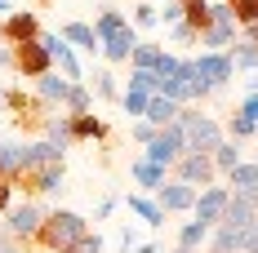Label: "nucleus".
<instances>
[{"label":"nucleus","mask_w":258,"mask_h":253,"mask_svg":"<svg viewBox=\"0 0 258 253\" xmlns=\"http://www.w3.org/2000/svg\"><path fill=\"white\" fill-rule=\"evenodd\" d=\"M89 231V218L76 213V209H49L45 213V222H40V235H36V244L31 249H45V253H62L72 249L80 235Z\"/></svg>","instance_id":"1"},{"label":"nucleus","mask_w":258,"mask_h":253,"mask_svg":"<svg viewBox=\"0 0 258 253\" xmlns=\"http://www.w3.org/2000/svg\"><path fill=\"white\" fill-rule=\"evenodd\" d=\"M178 125H182V133H187V151H214V147L227 138V129L218 125L205 107H196V102H187L178 111Z\"/></svg>","instance_id":"2"},{"label":"nucleus","mask_w":258,"mask_h":253,"mask_svg":"<svg viewBox=\"0 0 258 253\" xmlns=\"http://www.w3.org/2000/svg\"><path fill=\"white\" fill-rule=\"evenodd\" d=\"M40 222H45V209H40L36 200L9 204V209L0 213V227H5V235H9L14 244H23V249H31V244H36V235H40Z\"/></svg>","instance_id":"3"},{"label":"nucleus","mask_w":258,"mask_h":253,"mask_svg":"<svg viewBox=\"0 0 258 253\" xmlns=\"http://www.w3.org/2000/svg\"><path fill=\"white\" fill-rule=\"evenodd\" d=\"M191 62H196V76H201V85H205L209 94L227 89V85L236 80V62H232L227 49H201Z\"/></svg>","instance_id":"4"},{"label":"nucleus","mask_w":258,"mask_h":253,"mask_svg":"<svg viewBox=\"0 0 258 253\" xmlns=\"http://www.w3.org/2000/svg\"><path fill=\"white\" fill-rule=\"evenodd\" d=\"M187 151V133H182V125L174 120V125H165V129H156V138L143 147V155L147 160H156V164H165V169H174V160Z\"/></svg>","instance_id":"5"},{"label":"nucleus","mask_w":258,"mask_h":253,"mask_svg":"<svg viewBox=\"0 0 258 253\" xmlns=\"http://www.w3.org/2000/svg\"><path fill=\"white\" fill-rule=\"evenodd\" d=\"M14 187H23L27 196H62V191H67V169H62V164H36V169H27Z\"/></svg>","instance_id":"6"},{"label":"nucleus","mask_w":258,"mask_h":253,"mask_svg":"<svg viewBox=\"0 0 258 253\" xmlns=\"http://www.w3.org/2000/svg\"><path fill=\"white\" fill-rule=\"evenodd\" d=\"M169 174L182 178V182H191V187H209V182H218V169H214V155H209V151H182L178 160H174Z\"/></svg>","instance_id":"7"},{"label":"nucleus","mask_w":258,"mask_h":253,"mask_svg":"<svg viewBox=\"0 0 258 253\" xmlns=\"http://www.w3.org/2000/svg\"><path fill=\"white\" fill-rule=\"evenodd\" d=\"M40 40H45V49H49V58H53V67L62 71L67 80H85V67H80V53H76V45L62 36V31H40Z\"/></svg>","instance_id":"8"},{"label":"nucleus","mask_w":258,"mask_h":253,"mask_svg":"<svg viewBox=\"0 0 258 253\" xmlns=\"http://www.w3.org/2000/svg\"><path fill=\"white\" fill-rule=\"evenodd\" d=\"M232 200V187H223V182H209L196 191V204H191V218H201L205 227H218L223 222V209Z\"/></svg>","instance_id":"9"},{"label":"nucleus","mask_w":258,"mask_h":253,"mask_svg":"<svg viewBox=\"0 0 258 253\" xmlns=\"http://www.w3.org/2000/svg\"><path fill=\"white\" fill-rule=\"evenodd\" d=\"M53 67V58L49 49H45V40H27V45H14V71L23 80H36V76H45Z\"/></svg>","instance_id":"10"},{"label":"nucleus","mask_w":258,"mask_h":253,"mask_svg":"<svg viewBox=\"0 0 258 253\" xmlns=\"http://www.w3.org/2000/svg\"><path fill=\"white\" fill-rule=\"evenodd\" d=\"M196 191H201V187H191V182H182V178H165V182L156 187V200H160L165 213H191Z\"/></svg>","instance_id":"11"},{"label":"nucleus","mask_w":258,"mask_h":253,"mask_svg":"<svg viewBox=\"0 0 258 253\" xmlns=\"http://www.w3.org/2000/svg\"><path fill=\"white\" fill-rule=\"evenodd\" d=\"M5 40H9V45L40 40V18H36L31 9H9V14H5Z\"/></svg>","instance_id":"12"},{"label":"nucleus","mask_w":258,"mask_h":253,"mask_svg":"<svg viewBox=\"0 0 258 253\" xmlns=\"http://www.w3.org/2000/svg\"><path fill=\"white\" fill-rule=\"evenodd\" d=\"M31 169V142H0V178H9V182H18V178Z\"/></svg>","instance_id":"13"},{"label":"nucleus","mask_w":258,"mask_h":253,"mask_svg":"<svg viewBox=\"0 0 258 253\" xmlns=\"http://www.w3.org/2000/svg\"><path fill=\"white\" fill-rule=\"evenodd\" d=\"M125 209L143 222V227H165V209H160V200H152V196H143V191H129L125 196Z\"/></svg>","instance_id":"14"},{"label":"nucleus","mask_w":258,"mask_h":253,"mask_svg":"<svg viewBox=\"0 0 258 253\" xmlns=\"http://www.w3.org/2000/svg\"><path fill=\"white\" fill-rule=\"evenodd\" d=\"M107 138H111V129L103 116H94V111L72 116V142H107Z\"/></svg>","instance_id":"15"},{"label":"nucleus","mask_w":258,"mask_h":253,"mask_svg":"<svg viewBox=\"0 0 258 253\" xmlns=\"http://www.w3.org/2000/svg\"><path fill=\"white\" fill-rule=\"evenodd\" d=\"M129 178H134V187L156 191V187L169 178V169H165V164H156V160H147V155H138V160H129Z\"/></svg>","instance_id":"16"},{"label":"nucleus","mask_w":258,"mask_h":253,"mask_svg":"<svg viewBox=\"0 0 258 253\" xmlns=\"http://www.w3.org/2000/svg\"><path fill=\"white\" fill-rule=\"evenodd\" d=\"M62 36L76 45V53H89V58L103 53V36L94 31V23H67V27H62Z\"/></svg>","instance_id":"17"},{"label":"nucleus","mask_w":258,"mask_h":253,"mask_svg":"<svg viewBox=\"0 0 258 253\" xmlns=\"http://www.w3.org/2000/svg\"><path fill=\"white\" fill-rule=\"evenodd\" d=\"M205 249H209V253H240V249H245V231H240V227H227V222H218V227H209Z\"/></svg>","instance_id":"18"},{"label":"nucleus","mask_w":258,"mask_h":253,"mask_svg":"<svg viewBox=\"0 0 258 253\" xmlns=\"http://www.w3.org/2000/svg\"><path fill=\"white\" fill-rule=\"evenodd\" d=\"M178 111H182L178 98H169V94H152V98H147V116H143V120H152L156 129H165V125H174V120H178Z\"/></svg>","instance_id":"19"},{"label":"nucleus","mask_w":258,"mask_h":253,"mask_svg":"<svg viewBox=\"0 0 258 253\" xmlns=\"http://www.w3.org/2000/svg\"><path fill=\"white\" fill-rule=\"evenodd\" d=\"M134 45H138V27L129 23L125 31H116V36H107V40H103V58H107V62H129Z\"/></svg>","instance_id":"20"},{"label":"nucleus","mask_w":258,"mask_h":253,"mask_svg":"<svg viewBox=\"0 0 258 253\" xmlns=\"http://www.w3.org/2000/svg\"><path fill=\"white\" fill-rule=\"evenodd\" d=\"M67 89H72V80L62 76L58 67H49L45 76H36V94H40V98L49 102V107H62V98H67Z\"/></svg>","instance_id":"21"},{"label":"nucleus","mask_w":258,"mask_h":253,"mask_svg":"<svg viewBox=\"0 0 258 253\" xmlns=\"http://www.w3.org/2000/svg\"><path fill=\"white\" fill-rule=\"evenodd\" d=\"M254 218H258V209L249 204V196L232 191V200H227V209H223V222H227V227H240V231H245Z\"/></svg>","instance_id":"22"},{"label":"nucleus","mask_w":258,"mask_h":253,"mask_svg":"<svg viewBox=\"0 0 258 253\" xmlns=\"http://www.w3.org/2000/svg\"><path fill=\"white\" fill-rule=\"evenodd\" d=\"M62 111H67V116H85V111H94V89H89L85 80H72L67 98H62Z\"/></svg>","instance_id":"23"},{"label":"nucleus","mask_w":258,"mask_h":253,"mask_svg":"<svg viewBox=\"0 0 258 253\" xmlns=\"http://www.w3.org/2000/svg\"><path fill=\"white\" fill-rule=\"evenodd\" d=\"M223 182H227L232 191H254V187H258V160H240L236 169L223 174Z\"/></svg>","instance_id":"24"},{"label":"nucleus","mask_w":258,"mask_h":253,"mask_svg":"<svg viewBox=\"0 0 258 253\" xmlns=\"http://www.w3.org/2000/svg\"><path fill=\"white\" fill-rule=\"evenodd\" d=\"M160 58H165V40H138L134 53H129V67H160Z\"/></svg>","instance_id":"25"},{"label":"nucleus","mask_w":258,"mask_h":253,"mask_svg":"<svg viewBox=\"0 0 258 253\" xmlns=\"http://www.w3.org/2000/svg\"><path fill=\"white\" fill-rule=\"evenodd\" d=\"M40 133H45V138H53V142H67V147H72V116H67V111H62V116H58V111H45Z\"/></svg>","instance_id":"26"},{"label":"nucleus","mask_w":258,"mask_h":253,"mask_svg":"<svg viewBox=\"0 0 258 253\" xmlns=\"http://www.w3.org/2000/svg\"><path fill=\"white\" fill-rule=\"evenodd\" d=\"M62 155H67V142L40 138V142H31V169L36 164H62Z\"/></svg>","instance_id":"27"},{"label":"nucleus","mask_w":258,"mask_h":253,"mask_svg":"<svg viewBox=\"0 0 258 253\" xmlns=\"http://www.w3.org/2000/svg\"><path fill=\"white\" fill-rule=\"evenodd\" d=\"M214 169H218V178L227 174V169H236V164H240V160H245V155H240V142H236V138H223V142H218V147H214Z\"/></svg>","instance_id":"28"},{"label":"nucleus","mask_w":258,"mask_h":253,"mask_svg":"<svg viewBox=\"0 0 258 253\" xmlns=\"http://www.w3.org/2000/svg\"><path fill=\"white\" fill-rule=\"evenodd\" d=\"M232 62H236V71H258V40H249V36H240L232 49Z\"/></svg>","instance_id":"29"},{"label":"nucleus","mask_w":258,"mask_h":253,"mask_svg":"<svg viewBox=\"0 0 258 253\" xmlns=\"http://www.w3.org/2000/svg\"><path fill=\"white\" fill-rule=\"evenodd\" d=\"M94 85H89V89H94V98H103V102H120V89H116V76H111V71H107V67H94Z\"/></svg>","instance_id":"30"},{"label":"nucleus","mask_w":258,"mask_h":253,"mask_svg":"<svg viewBox=\"0 0 258 253\" xmlns=\"http://www.w3.org/2000/svg\"><path fill=\"white\" fill-rule=\"evenodd\" d=\"M129 27V18L125 14H120V9H98V18H94V31H98V36H116V31H125Z\"/></svg>","instance_id":"31"},{"label":"nucleus","mask_w":258,"mask_h":253,"mask_svg":"<svg viewBox=\"0 0 258 253\" xmlns=\"http://www.w3.org/2000/svg\"><path fill=\"white\" fill-rule=\"evenodd\" d=\"M205 240H209V227L201 218H191V222L178 227V244H187V249H205Z\"/></svg>","instance_id":"32"},{"label":"nucleus","mask_w":258,"mask_h":253,"mask_svg":"<svg viewBox=\"0 0 258 253\" xmlns=\"http://www.w3.org/2000/svg\"><path fill=\"white\" fill-rule=\"evenodd\" d=\"M165 45H201V31H196V27L182 18V23L165 27Z\"/></svg>","instance_id":"33"},{"label":"nucleus","mask_w":258,"mask_h":253,"mask_svg":"<svg viewBox=\"0 0 258 253\" xmlns=\"http://www.w3.org/2000/svg\"><path fill=\"white\" fill-rule=\"evenodd\" d=\"M129 89L156 94V89H160V71H152V67H129Z\"/></svg>","instance_id":"34"},{"label":"nucleus","mask_w":258,"mask_h":253,"mask_svg":"<svg viewBox=\"0 0 258 253\" xmlns=\"http://www.w3.org/2000/svg\"><path fill=\"white\" fill-rule=\"evenodd\" d=\"M227 138H236V142H249V138H258V125L249 120V116L232 111V120H227Z\"/></svg>","instance_id":"35"},{"label":"nucleus","mask_w":258,"mask_h":253,"mask_svg":"<svg viewBox=\"0 0 258 253\" xmlns=\"http://www.w3.org/2000/svg\"><path fill=\"white\" fill-rule=\"evenodd\" d=\"M129 23L134 27H160V5H156V0H138Z\"/></svg>","instance_id":"36"},{"label":"nucleus","mask_w":258,"mask_h":253,"mask_svg":"<svg viewBox=\"0 0 258 253\" xmlns=\"http://www.w3.org/2000/svg\"><path fill=\"white\" fill-rule=\"evenodd\" d=\"M147 98H152V94H143V89H125V94H120V107H125V116H129V120L147 116Z\"/></svg>","instance_id":"37"},{"label":"nucleus","mask_w":258,"mask_h":253,"mask_svg":"<svg viewBox=\"0 0 258 253\" xmlns=\"http://www.w3.org/2000/svg\"><path fill=\"white\" fill-rule=\"evenodd\" d=\"M129 138H134L138 147H147V142H152V138H156V125H152V120H143V116H138V120L129 125Z\"/></svg>","instance_id":"38"},{"label":"nucleus","mask_w":258,"mask_h":253,"mask_svg":"<svg viewBox=\"0 0 258 253\" xmlns=\"http://www.w3.org/2000/svg\"><path fill=\"white\" fill-rule=\"evenodd\" d=\"M232 9H236V23L240 27L258 23V0H232Z\"/></svg>","instance_id":"39"},{"label":"nucleus","mask_w":258,"mask_h":253,"mask_svg":"<svg viewBox=\"0 0 258 253\" xmlns=\"http://www.w3.org/2000/svg\"><path fill=\"white\" fill-rule=\"evenodd\" d=\"M182 23V0H160V27Z\"/></svg>","instance_id":"40"},{"label":"nucleus","mask_w":258,"mask_h":253,"mask_svg":"<svg viewBox=\"0 0 258 253\" xmlns=\"http://www.w3.org/2000/svg\"><path fill=\"white\" fill-rule=\"evenodd\" d=\"M76 249H80V253H103V235L89 227V231H85V235L76 240Z\"/></svg>","instance_id":"41"},{"label":"nucleus","mask_w":258,"mask_h":253,"mask_svg":"<svg viewBox=\"0 0 258 253\" xmlns=\"http://www.w3.org/2000/svg\"><path fill=\"white\" fill-rule=\"evenodd\" d=\"M116 244H120V253H134V249H138V231L120 227V231H116Z\"/></svg>","instance_id":"42"},{"label":"nucleus","mask_w":258,"mask_h":253,"mask_svg":"<svg viewBox=\"0 0 258 253\" xmlns=\"http://www.w3.org/2000/svg\"><path fill=\"white\" fill-rule=\"evenodd\" d=\"M236 111H240V116H249V120L258 125V89H249V94L240 98V107H236Z\"/></svg>","instance_id":"43"},{"label":"nucleus","mask_w":258,"mask_h":253,"mask_svg":"<svg viewBox=\"0 0 258 253\" xmlns=\"http://www.w3.org/2000/svg\"><path fill=\"white\" fill-rule=\"evenodd\" d=\"M14 191H18V187H14L9 178H0V213H5V209L14 204Z\"/></svg>","instance_id":"44"},{"label":"nucleus","mask_w":258,"mask_h":253,"mask_svg":"<svg viewBox=\"0 0 258 253\" xmlns=\"http://www.w3.org/2000/svg\"><path fill=\"white\" fill-rule=\"evenodd\" d=\"M111 213H116V200L107 196V200H98V209H94V222H107Z\"/></svg>","instance_id":"45"},{"label":"nucleus","mask_w":258,"mask_h":253,"mask_svg":"<svg viewBox=\"0 0 258 253\" xmlns=\"http://www.w3.org/2000/svg\"><path fill=\"white\" fill-rule=\"evenodd\" d=\"M0 71H14V45L0 40Z\"/></svg>","instance_id":"46"},{"label":"nucleus","mask_w":258,"mask_h":253,"mask_svg":"<svg viewBox=\"0 0 258 253\" xmlns=\"http://www.w3.org/2000/svg\"><path fill=\"white\" fill-rule=\"evenodd\" d=\"M160 249H165V244H156V240H152V244H138L134 253H160Z\"/></svg>","instance_id":"47"},{"label":"nucleus","mask_w":258,"mask_h":253,"mask_svg":"<svg viewBox=\"0 0 258 253\" xmlns=\"http://www.w3.org/2000/svg\"><path fill=\"white\" fill-rule=\"evenodd\" d=\"M240 36H249V40H258V23H249V27H240Z\"/></svg>","instance_id":"48"},{"label":"nucleus","mask_w":258,"mask_h":253,"mask_svg":"<svg viewBox=\"0 0 258 253\" xmlns=\"http://www.w3.org/2000/svg\"><path fill=\"white\" fill-rule=\"evenodd\" d=\"M0 253H27V249H23V244H5Z\"/></svg>","instance_id":"49"},{"label":"nucleus","mask_w":258,"mask_h":253,"mask_svg":"<svg viewBox=\"0 0 258 253\" xmlns=\"http://www.w3.org/2000/svg\"><path fill=\"white\" fill-rule=\"evenodd\" d=\"M9 9H14V0H0V18H5V14H9Z\"/></svg>","instance_id":"50"},{"label":"nucleus","mask_w":258,"mask_h":253,"mask_svg":"<svg viewBox=\"0 0 258 253\" xmlns=\"http://www.w3.org/2000/svg\"><path fill=\"white\" fill-rule=\"evenodd\" d=\"M174 253H201V249H187V244H174Z\"/></svg>","instance_id":"51"},{"label":"nucleus","mask_w":258,"mask_h":253,"mask_svg":"<svg viewBox=\"0 0 258 253\" xmlns=\"http://www.w3.org/2000/svg\"><path fill=\"white\" fill-rule=\"evenodd\" d=\"M0 116H5V85H0Z\"/></svg>","instance_id":"52"},{"label":"nucleus","mask_w":258,"mask_h":253,"mask_svg":"<svg viewBox=\"0 0 258 253\" xmlns=\"http://www.w3.org/2000/svg\"><path fill=\"white\" fill-rule=\"evenodd\" d=\"M62 253H80V249H76V244H72V249H62Z\"/></svg>","instance_id":"53"},{"label":"nucleus","mask_w":258,"mask_h":253,"mask_svg":"<svg viewBox=\"0 0 258 253\" xmlns=\"http://www.w3.org/2000/svg\"><path fill=\"white\" fill-rule=\"evenodd\" d=\"M36 5H49V0H36Z\"/></svg>","instance_id":"54"}]
</instances>
